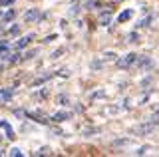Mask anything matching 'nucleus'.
Instances as JSON below:
<instances>
[{
    "label": "nucleus",
    "instance_id": "4",
    "mask_svg": "<svg viewBox=\"0 0 159 157\" xmlns=\"http://www.w3.org/2000/svg\"><path fill=\"white\" fill-rule=\"evenodd\" d=\"M131 16H133V12H131V10H125V12H121V14L117 16V20H119V22H127Z\"/></svg>",
    "mask_w": 159,
    "mask_h": 157
},
{
    "label": "nucleus",
    "instance_id": "6",
    "mask_svg": "<svg viewBox=\"0 0 159 157\" xmlns=\"http://www.w3.org/2000/svg\"><path fill=\"white\" fill-rule=\"evenodd\" d=\"M68 117V114H56V115H52V119L54 121H64Z\"/></svg>",
    "mask_w": 159,
    "mask_h": 157
},
{
    "label": "nucleus",
    "instance_id": "1",
    "mask_svg": "<svg viewBox=\"0 0 159 157\" xmlns=\"http://www.w3.org/2000/svg\"><path fill=\"white\" fill-rule=\"evenodd\" d=\"M137 60V54H127L125 58H121V60H117V66H121V68H129L133 62Z\"/></svg>",
    "mask_w": 159,
    "mask_h": 157
},
{
    "label": "nucleus",
    "instance_id": "3",
    "mask_svg": "<svg viewBox=\"0 0 159 157\" xmlns=\"http://www.w3.org/2000/svg\"><path fill=\"white\" fill-rule=\"evenodd\" d=\"M38 18H40V12L38 10H30V12L24 14V20H26V22H36Z\"/></svg>",
    "mask_w": 159,
    "mask_h": 157
},
{
    "label": "nucleus",
    "instance_id": "7",
    "mask_svg": "<svg viewBox=\"0 0 159 157\" xmlns=\"http://www.w3.org/2000/svg\"><path fill=\"white\" fill-rule=\"evenodd\" d=\"M12 18H14V10H10V12H6V14H4V20H12Z\"/></svg>",
    "mask_w": 159,
    "mask_h": 157
},
{
    "label": "nucleus",
    "instance_id": "5",
    "mask_svg": "<svg viewBox=\"0 0 159 157\" xmlns=\"http://www.w3.org/2000/svg\"><path fill=\"white\" fill-rule=\"evenodd\" d=\"M30 38H32V34H30V36H26V38H22L20 42H16V48H22V46H26V44L30 42Z\"/></svg>",
    "mask_w": 159,
    "mask_h": 157
},
{
    "label": "nucleus",
    "instance_id": "8",
    "mask_svg": "<svg viewBox=\"0 0 159 157\" xmlns=\"http://www.w3.org/2000/svg\"><path fill=\"white\" fill-rule=\"evenodd\" d=\"M103 58H106V60H116V54H113V52H107Z\"/></svg>",
    "mask_w": 159,
    "mask_h": 157
},
{
    "label": "nucleus",
    "instance_id": "2",
    "mask_svg": "<svg viewBox=\"0 0 159 157\" xmlns=\"http://www.w3.org/2000/svg\"><path fill=\"white\" fill-rule=\"evenodd\" d=\"M14 96V92L10 90V87H2L0 90V104H6V101H10V97Z\"/></svg>",
    "mask_w": 159,
    "mask_h": 157
}]
</instances>
